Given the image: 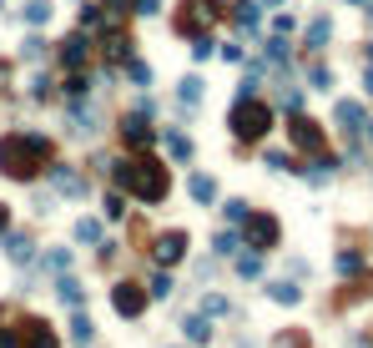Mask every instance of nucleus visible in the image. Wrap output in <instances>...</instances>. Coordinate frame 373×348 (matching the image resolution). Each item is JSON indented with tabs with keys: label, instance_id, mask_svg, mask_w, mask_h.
<instances>
[{
	"label": "nucleus",
	"instance_id": "nucleus-18",
	"mask_svg": "<svg viewBox=\"0 0 373 348\" xmlns=\"http://www.w3.org/2000/svg\"><path fill=\"white\" fill-rule=\"evenodd\" d=\"M328 36H333V20H313V26H308V51H323Z\"/></svg>",
	"mask_w": 373,
	"mask_h": 348
},
{
	"label": "nucleus",
	"instance_id": "nucleus-7",
	"mask_svg": "<svg viewBox=\"0 0 373 348\" xmlns=\"http://www.w3.org/2000/svg\"><path fill=\"white\" fill-rule=\"evenodd\" d=\"M288 137H293L298 151H323V132H318V121H308V116H293L288 121Z\"/></svg>",
	"mask_w": 373,
	"mask_h": 348
},
{
	"label": "nucleus",
	"instance_id": "nucleus-3",
	"mask_svg": "<svg viewBox=\"0 0 373 348\" xmlns=\"http://www.w3.org/2000/svg\"><path fill=\"white\" fill-rule=\"evenodd\" d=\"M227 126H232V137H243V142H262V137L273 132V112H268L257 96H237Z\"/></svg>",
	"mask_w": 373,
	"mask_h": 348
},
{
	"label": "nucleus",
	"instance_id": "nucleus-48",
	"mask_svg": "<svg viewBox=\"0 0 373 348\" xmlns=\"http://www.w3.org/2000/svg\"><path fill=\"white\" fill-rule=\"evenodd\" d=\"M368 142H373V121H368Z\"/></svg>",
	"mask_w": 373,
	"mask_h": 348
},
{
	"label": "nucleus",
	"instance_id": "nucleus-28",
	"mask_svg": "<svg viewBox=\"0 0 373 348\" xmlns=\"http://www.w3.org/2000/svg\"><path fill=\"white\" fill-rule=\"evenodd\" d=\"M76 237H81V243H96V237H101V227L91 222V217H81V222H76Z\"/></svg>",
	"mask_w": 373,
	"mask_h": 348
},
{
	"label": "nucleus",
	"instance_id": "nucleus-40",
	"mask_svg": "<svg viewBox=\"0 0 373 348\" xmlns=\"http://www.w3.org/2000/svg\"><path fill=\"white\" fill-rule=\"evenodd\" d=\"M227 217H232V222H243V217H248V202L232 197V202H227Z\"/></svg>",
	"mask_w": 373,
	"mask_h": 348
},
{
	"label": "nucleus",
	"instance_id": "nucleus-2",
	"mask_svg": "<svg viewBox=\"0 0 373 348\" xmlns=\"http://www.w3.org/2000/svg\"><path fill=\"white\" fill-rule=\"evenodd\" d=\"M116 187H126V197L137 202H162L172 187V172L151 157H131V162H116Z\"/></svg>",
	"mask_w": 373,
	"mask_h": 348
},
{
	"label": "nucleus",
	"instance_id": "nucleus-41",
	"mask_svg": "<svg viewBox=\"0 0 373 348\" xmlns=\"http://www.w3.org/2000/svg\"><path fill=\"white\" fill-rule=\"evenodd\" d=\"M237 273L252 278V273H262V263H257V257H237Z\"/></svg>",
	"mask_w": 373,
	"mask_h": 348
},
{
	"label": "nucleus",
	"instance_id": "nucleus-20",
	"mask_svg": "<svg viewBox=\"0 0 373 348\" xmlns=\"http://www.w3.org/2000/svg\"><path fill=\"white\" fill-rule=\"evenodd\" d=\"M51 15H56V6H51V0H31V6H26V20H31V26H46Z\"/></svg>",
	"mask_w": 373,
	"mask_h": 348
},
{
	"label": "nucleus",
	"instance_id": "nucleus-10",
	"mask_svg": "<svg viewBox=\"0 0 373 348\" xmlns=\"http://www.w3.org/2000/svg\"><path fill=\"white\" fill-rule=\"evenodd\" d=\"M121 142H126V146H142V151H146L151 142H157V132H151V126H146L142 116H126V121H121Z\"/></svg>",
	"mask_w": 373,
	"mask_h": 348
},
{
	"label": "nucleus",
	"instance_id": "nucleus-29",
	"mask_svg": "<svg viewBox=\"0 0 373 348\" xmlns=\"http://www.w3.org/2000/svg\"><path fill=\"white\" fill-rule=\"evenodd\" d=\"M126 76L137 81V86H146V81H151V71H146V61H126Z\"/></svg>",
	"mask_w": 373,
	"mask_h": 348
},
{
	"label": "nucleus",
	"instance_id": "nucleus-9",
	"mask_svg": "<svg viewBox=\"0 0 373 348\" xmlns=\"http://www.w3.org/2000/svg\"><path fill=\"white\" fill-rule=\"evenodd\" d=\"M61 46H66V51H61V61H66L71 71H81L86 61H91V36H86V31H81V36H71V40H61Z\"/></svg>",
	"mask_w": 373,
	"mask_h": 348
},
{
	"label": "nucleus",
	"instance_id": "nucleus-49",
	"mask_svg": "<svg viewBox=\"0 0 373 348\" xmlns=\"http://www.w3.org/2000/svg\"><path fill=\"white\" fill-rule=\"evenodd\" d=\"M268 6H282V0H268Z\"/></svg>",
	"mask_w": 373,
	"mask_h": 348
},
{
	"label": "nucleus",
	"instance_id": "nucleus-1",
	"mask_svg": "<svg viewBox=\"0 0 373 348\" xmlns=\"http://www.w3.org/2000/svg\"><path fill=\"white\" fill-rule=\"evenodd\" d=\"M46 162H51V142L40 137V132H10V137H0V172H6V177L31 182Z\"/></svg>",
	"mask_w": 373,
	"mask_h": 348
},
{
	"label": "nucleus",
	"instance_id": "nucleus-21",
	"mask_svg": "<svg viewBox=\"0 0 373 348\" xmlns=\"http://www.w3.org/2000/svg\"><path fill=\"white\" fill-rule=\"evenodd\" d=\"M177 96H182L187 106H197V101H202V81H197V76H187V81L177 86Z\"/></svg>",
	"mask_w": 373,
	"mask_h": 348
},
{
	"label": "nucleus",
	"instance_id": "nucleus-51",
	"mask_svg": "<svg viewBox=\"0 0 373 348\" xmlns=\"http://www.w3.org/2000/svg\"><path fill=\"white\" fill-rule=\"evenodd\" d=\"M353 6H358V0H353Z\"/></svg>",
	"mask_w": 373,
	"mask_h": 348
},
{
	"label": "nucleus",
	"instance_id": "nucleus-12",
	"mask_svg": "<svg viewBox=\"0 0 373 348\" xmlns=\"http://www.w3.org/2000/svg\"><path fill=\"white\" fill-rule=\"evenodd\" d=\"M26 348H61V338L46 328V323H36V318H31V323H26Z\"/></svg>",
	"mask_w": 373,
	"mask_h": 348
},
{
	"label": "nucleus",
	"instance_id": "nucleus-25",
	"mask_svg": "<svg viewBox=\"0 0 373 348\" xmlns=\"http://www.w3.org/2000/svg\"><path fill=\"white\" fill-rule=\"evenodd\" d=\"M91 333H96V328H91V318L81 313V318L71 323V338H76V343H91Z\"/></svg>",
	"mask_w": 373,
	"mask_h": 348
},
{
	"label": "nucleus",
	"instance_id": "nucleus-37",
	"mask_svg": "<svg viewBox=\"0 0 373 348\" xmlns=\"http://www.w3.org/2000/svg\"><path fill=\"white\" fill-rule=\"evenodd\" d=\"M20 51H26V61H40V51H46V40H40V36H31V40H26Z\"/></svg>",
	"mask_w": 373,
	"mask_h": 348
},
{
	"label": "nucleus",
	"instance_id": "nucleus-44",
	"mask_svg": "<svg viewBox=\"0 0 373 348\" xmlns=\"http://www.w3.org/2000/svg\"><path fill=\"white\" fill-rule=\"evenodd\" d=\"M131 10H137V15H157L162 6H157V0H137V6H131Z\"/></svg>",
	"mask_w": 373,
	"mask_h": 348
},
{
	"label": "nucleus",
	"instance_id": "nucleus-16",
	"mask_svg": "<svg viewBox=\"0 0 373 348\" xmlns=\"http://www.w3.org/2000/svg\"><path fill=\"white\" fill-rule=\"evenodd\" d=\"M71 132H76V137H96V116L81 112V106H71Z\"/></svg>",
	"mask_w": 373,
	"mask_h": 348
},
{
	"label": "nucleus",
	"instance_id": "nucleus-19",
	"mask_svg": "<svg viewBox=\"0 0 373 348\" xmlns=\"http://www.w3.org/2000/svg\"><path fill=\"white\" fill-rule=\"evenodd\" d=\"M182 333H187L192 343H202V338H212V328H207V313H192V318L182 323Z\"/></svg>",
	"mask_w": 373,
	"mask_h": 348
},
{
	"label": "nucleus",
	"instance_id": "nucleus-5",
	"mask_svg": "<svg viewBox=\"0 0 373 348\" xmlns=\"http://www.w3.org/2000/svg\"><path fill=\"white\" fill-rule=\"evenodd\" d=\"M202 20H217V6H212V0H187L172 26H177V36H192V40H197V36H207Z\"/></svg>",
	"mask_w": 373,
	"mask_h": 348
},
{
	"label": "nucleus",
	"instance_id": "nucleus-22",
	"mask_svg": "<svg viewBox=\"0 0 373 348\" xmlns=\"http://www.w3.org/2000/svg\"><path fill=\"white\" fill-rule=\"evenodd\" d=\"M167 151H172L177 162H187V157H192V142H187V137H177V132H167Z\"/></svg>",
	"mask_w": 373,
	"mask_h": 348
},
{
	"label": "nucleus",
	"instance_id": "nucleus-11",
	"mask_svg": "<svg viewBox=\"0 0 373 348\" xmlns=\"http://www.w3.org/2000/svg\"><path fill=\"white\" fill-rule=\"evenodd\" d=\"M46 172H51V182H56V187L66 192V197H86V182L76 177L71 167H46Z\"/></svg>",
	"mask_w": 373,
	"mask_h": 348
},
{
	"label": "nucleus",
	"instance_id": "nucleus-17",
	"mask_svg": "<svg viewBox=\"0 0 373 348\" xmlns=\"http://www.w3.org/2000/svg\"><path fill=\"white\" fill-rule=\"evenodd\" d=\"M232 20H237V26H243V31H252L257 20H262V10H257V0H243V6L232 10Z\"/></svg>",
	"mask_w": 373,
	"mask_h": 348
},
{
	"label": "nucleus",
	"instance_id": "nucleus-39",
	"mask_svg": "<svg viewBox=\"0 0 373 348\" xmlns=\"http://www.w3.org/2000/svg\"><path fill=\"white\" fill-rule=\"evenodd\" d=\"M202 313H212V318L227 313V298H202Z\"/></svg>",
	"mask_w": 373,
	"mask_h": 348
},
{
	"label": "nucleus",
	"instance_id": "nucleus-47",
	"mask_svg": "<svg viewBox=\"0 0 373 348\" xmlns=\"http://www.w3.org/2000/svg\"><path fill=\"white\" fill-rule=\"evenodd\" d=\"M363 86H368V91H373V66H368V76H363Z\"/></svg>",
	"mask_w": 373,
	"mask_h": 348
},
{
	"label": "nucleus",
	"instance_id": "nucleus-27",
	"mask_svg": "<svg viewBox=\"0 0 373 348\" xmlns=\"http://www.w3.org/2000/svg\"><path fill=\"white\" fill-rule=\"evenodd\" d=\"M308 81H313V91H328V86H333V71H328V66H313Z\"/></svg>",
	"mask_w": 373,
	"mask_h": 348
},
{
	"label": "nucleus",
	"instance_id": "nucleus-4",
	"mask_svg": "<svg viewBox=\"0 0 373 348\" xmlns=\"http://www.w3.org/2000/svg\"><path fill=\"white\" fill-rule=\"evenodd\" d=\"M277 237H282V227H277V217H273V212H248V217H243V243H248V248L273 252V248H277Z\"/></svg>",
	"mask_w": 373,
	"mask_h": 348
},
{
	"label": "nucleus",
	"instance_id": "nucleus-50",
	"mask_svg": "<svg viewBox=\"0 0 373 348\" xmlns=\"http://www.w3.org/2000/svg\"><path fill=\"white\" fill-rule=\"evenodd\" d=\"M368 20H373V10H368Z\"/></svg>",
	"mask_w": 373,
	"mask_h": 348
},
{
	"label": "nucleus",
	"instance_id": "nucleus-42",
	"mask_svg": "<svg viewBox=\"0 0 373 348\" xmlns=\"http://www.w3.org/2000/svg\"><path fill=\"white\" fill-rule=\"evenodd\" d=\"M121 212H126V202H121V197H116V192H112V197H106V217H112V222H116V217H121Z\"/></svg>",
	"mask_w": 373,
	"mask_h": 348
},
{
	"label": "nucleus",
	"instance_id": "nucleus-6",
	"mask_svg": "<svg viewBox=\"0 0 373 348\" xmlns=\"http://www.w3.org/2000/svg\"><path fill=\"white\" fill-rule=\"evenodd\" d=\"M112 308H116L121 318H142V308H146V293L137 288V282H116V288H112Z\"/></svg>",
	"mask_w": 373,
	"mask_h": 348
},
{
	"label": "nucleus",
	"instance_id": "nucleus-13",
	"mask_svg": "<svg viewBox=\"0 0 373 348\" xmlns=\"http://www.w3.org/2000/svg\"><path fill=\"white\" fill-rule=\"evenodd\" d=\"M0 248H6V257H10V263H31V237L6 232V243H0Z\"/></svg>",
	"mask_w": 373,
	"mask_h": 348
},
{
	"label": "nucleus",
	"instance_id": "nucleus-43",
	"mask_svg": "<svg viewBox=\"0 0 373 348\" xmlns=\"http://www.w3.org/2000/svg\"><path fill=\"white\" fill-rule=\"evenodd\" d=\"M31 86H36V96H40V101H46V96H51V91H56V86H51V76H36V81H31Z\"/></svg>",
	"mask_w": 373,
	"mask_h": 348
},
{
	"label": "nucleus",
	"instance_id": "nucleus-24",
	"mask_svg": "<svg viewBox=\"0 0 373 348\" xmlns=\"http://www.w3.org/2000/svg\"><path fill=\"white\" fill-rule=\"evenodd\" d=\"M268 293H273V303H298V298H303V293L293 288V282H273Z\"/></svg>",
	"mask_w": 373,
	"mask_h": 348
},
{
	"label": "nucleus",
	"instance_id": "nucleus-33",
	"mask_svg": "<svg viewBox=\"0 0 373 348\" xmlns=\"http://www.w3.org/2000/svg\"><path fill=\"white\" fill-rule=\"evenodd\" d=\"M237 252V237L232 232H217V257H232Z\"/></svg>",
	"mask_w": 373,
	"mask_h": 348
},
{
	"label": "nucleus",
	"instance_id": "nucleus-32",
	"mask_svg": "<svg viewBox=\"0 0 373 348\" xmlns=\"http://www.w3.org/2000/svg\"><path fill=\"white\" fill-rule=\"evenodd\" d=\"M192 61H212V40H207V36L192 40Z\"/></svg>",
	"mask_w": 373,
	"mask_h": 348
},
{
	"label": "nucleus",
	"instance_id": "nucleus-15",
	"mask_svg": "<svg viewBox=\"0 0 373 348\" xmlns=\"http://www.w3.org/2000/svg\"><path fill=\"white\" fill-rule=\"evenodd\" d=\"M192 197H197V202H207V207L217 202V182L207 177V172H197V177H192Z\"/></svg>",
	"mask_w": 373,
	"mask_h": 348
},
{
	"label": "nucleus",
	"instance_id": "nucleus-30",
	"mask_svg": "<svg viewBox=\"0 0 373 348\" xmlns=\"http://www.w3.org/2000/svg\"><path fill=\"white\" fill-rule=\"evenodd\" d=\"M151 298H172V278L167 273H157V278H151V288H146Z\"/></svg>",
	"mask_w": 373,
	"mask_h": 348
},
{
	"label": "nucleus",
	"instance_id": "nucleus-26",
	"mask_svg": "<svg viewBox=\"0 0 373 348\" xmlns=\"http://www.w3.org/2000/svg\"><path fill=\"white\" fill-rule=\"evenodd\" d=\"M268 167L273 172H298V162L288 157V151H268Z\"/></svg>",
	"mask_w": 373,
	"mask_h": 348
},
{
	"label": "nucleus",
	"instance_id": "nucleus-14",
	"mask_svg": "<svg viewBox=\"0 0 373 348\" xmlns=\"http://www.w3.org/2000/svg\"><path fill=\"white\" fill-rule=\"evenodd\" d=\"M338 121H343V132H358L363 126V106L358 101H338Z\"/></svg>",
	"mask_w": 373,
	"mask_h": 348
},
{
	"label": "nucleus",
	"instance_id": "nucleus-34",
	"mask_svg": "<svg viewBox=\"0 0 373 348\" xmlns=\"http://www.w3.org/2000/svg\"><path fill=\"white\" fill-rule=\"evenodd\" d=\"M358 268H363L358 252H338V273H358Z\"/></svg>",
	"mask_w": 373,
	"mask_h": 348
},
{
	"label": "nucleus",
	"instance_id": "nucleus-35",
	"mask_svg": "<svg viewBox=\"0 0 373 348\" xmlns=\"http://www.w3.org/2000/svg\"><path fill=\"white\" fill-rule=\"evenodd\" d=\"M268 61H288V40H282V36L268 40Z\"/></svg>",
	"mask_w": 373,
	"mask_h": 348
},
{
	"label": "nucleus",
	"instance_id": "nucleus-45",
	"mask_svg": "<svg viewBox=\"0 0 373 348\" xmlns=\"http://www.w3.org/2000/svg\"><path fill=\"white\" fill-rule=\"evenodd\" d=\"M6 227H10V207H6V202H0V232H6Z\"/></svg>",
	"mask_w": 373,
	"mask_h": 348
},
{
	"label": "nucleus",
	"instance_id": "nucleus-31",
	"mask_svg": "<svg viewBox=\"0 0 373 348\" xmlns=\"http://www.w3.org/2000/svg\"><path fill=\"white\" fill-rule=\"evenodd\" d=\"M91 26H101V10L86 0V6H81V31H91Z\"/></svg>",
	"mask_w": 373,
	"mask_h": 348
},
{
	"label": "nucleus",
	"instance_id": "nucleus-46",
	"mask_svg": "<svg viewBox=\"0 0 373 348\" xmlns=\"http://www.w3.org/2000/svg\"><path fill=\"white\" fill-rule=\"evenodd\" d=\"M106 10H112V15H121V10H126V0H106Z\"/></svg>",
	"mask_w": 373,
	"mask_h": 348
},
{
	"label": "nucleus",
	"instance_id": "nucleus-8",
	"mask_svg": "<svg viewBox=\"0 0 373 348\" xmlns=\"http://www.w3.org/2000/svg\"><path fill=\"white\" fill-rule=\"evenodd\" d=\"M182 252H187V232L172 227V232H162V237H157V263H162V268L182 263Z\"/></svg>",
	"mask_w": 373,
	"mask_h": 348
},
{
	"label": "nucleus",
	"instance_id": "nucleus-23",
	"mask_svg": "<svg viewBox=\"0 0 373 348\" xmlns=\"http://www.w3.org/2000/svg\"><path fill=\"white\" fill-rule=\"evenodd\" d=\"M56 293H61V303H81V282H76V278H61Z\"/></svg>",
	"mask_w": 373,
	"mask_h": 348
},
{
	"label": "nucleus",
	"instance_id": "nucleus-36",
	"mask_svg": "<svg viewBox=\"0 0 373 348\" xmlns=\"http://www.w3.org/2000/svg\"><path fill=\"white\" fill-rule=\"evenodd\" d=\"M86 86H91V76H81V71H71V81H66V91H71V96H86Z\"/></svg>",
	"mask_w": 373,
	"mask_h": 348
},
{
	"label": "nucleus",
	"instance_id": "nucleus-38",
	"mask_svg": "<svg viewBox=\"0 0 373 348\" xmlns=\"http://www.w3.org/2000/svg\"><path fill=\"white\" fill-rule=\"evenodd\" d=\"M66 263H71V252H46V268L51 273H66Z\"/></svg>",
	"mask_w": 373,
	"mask_h": 348
}]
</instances>
